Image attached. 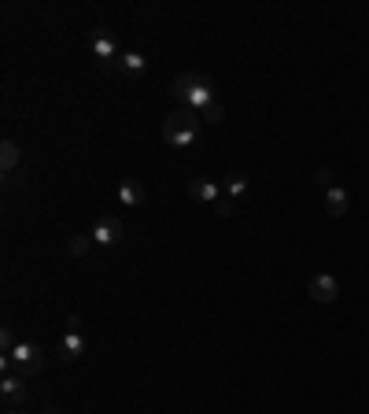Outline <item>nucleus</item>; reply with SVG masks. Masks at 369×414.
<instances>
[{"mask_svg": "<svg viewBox=\"0 0 369 414\" xmlns=\"http://www.w3.org/2000/svg\"><path fill=\"white\" fill-rule=\"evenodd\" d=\"M82 355H85V333L82 329H67V333H63V341H59V359L74 362Z\"/></svg>", "mask_w": 369, "mask_h": 414, "instance_id": "10", "label": "nucleus"}, {"mask_svg": "<svg viewBox=\"0 0 369 414\" xmlns=\"http://www.w3.org/2000/svg\"><path fill=\"white\" fill-rule=\"evenodd\" d=\"M19 341H15V333H11V326H4V329H0V352H11V348H15Z\"/></svg>", "mask_w": 369, "mask_h": 414, "instance_id": "16", "label": "nucleus"}, {"mask_svg": "<svg viewBox=\"0 0 369 414\" xmlns=\"http://www.w3.org/2000/svg\"><path fill=\"white\" fill-rule=\"evenodd\" d=\"M189 197L196 200V204H210L215 207L222 197H226V189L218 185V181H207V178H192L189 181Z\"/></svg>", "mask_w": 369, "mask_h": 414, "instance_id": "6", "label": "nucleus"}, {"mask_svg": "<svg viewBox=\"0 0 369 414\" xmlns=\"http://www.w3.org/2000/svg\"><path fill=\"white\" fill-rule=\"evenodd\" d=\"M89 233H92V241H96L100 248H115V244L122 241V233H126V229H122V218L108 215V218H100V222L92 226Z\"/></svg>", "mask_w": 369, "mask_h": 414, "instance_id": "5", "label": "nucleus"}, {"mask_svg": "<svg viewBox=\"0 0 369 414\" xmlns=\"http://www.w3.org/2000/svg\"><path fill=\"white\" fill-rule=\"evenodd\" d=\"M233 211H236V204H233L229 197H222V200L215 204V215H218V218H229Z\"/></svg>", "mask_w": 369, "mask_h": 414, "instance_id": "17", "label": "nucleus"}, {"mask_svg": "<svg viewBox=\"0 0 369 414\" xmlns=\"http://www.w3.org/2000/svg\"><path fill=\"white\" fill-rule=\"evenodd\" d=\"M0 166H4V178H8V185H11V181H15V166H19V145L11 137L0 145Z\"/></svg>", "mask_w": 369, "mask_h": 414, "instance_id": "13", "label": "nucleus"}, {"mask_svg": "<svg viewBox=\"0 0 369 414\" xmlns=\"http://www.w3.org/2000/svg\"><path fill=\"white\" fill-rule=\"evenodd\" d=\"M92 56L100 59V67H111L118 59V41L108 26H96V30H92Z\"/></svg>", "mask_w": 369, "mask_h": 414, "instance_id": "4", "label": "nucleus"}, {"mask_svg": "<svg viewBox=\"0 0 369 414\" xmlns=\"http://www.w3.org/2000/svg\"><path fill=\"white\" fill-rule=\"evenodd\" d=\"M140 200H144L140 178H122V185H118V204L122 207H140Z\"/></svg>", "mask_w": 369, "mask_h": 414, "instance_id": "12", "label": "nucleus"}, {"mask_svg": "<svg viewBox=\"0 0 369 414\" xmlns=\"http://www.w3.org/2000/svg\"><path fill=\"white\" fill-rule=\"evenodd\" d=\"M45 370V355L41 348L30 341H19L11 352L4 355V373H19V378H34V373Z\"/></svg>", "mask_w": 369, "mask_h": 414, "instance_id": "3", "label": "nucleus"}, {"mask_svg": "<svg viewBox=\"0 0 369 414\" xmlns=\"http://www.w3.org/2000/svg\"><path fill=\"white\" fill-rule=\"evenodd\" d=\"M82 326H85L82 315H71V318H67V329H82Z\"/></svg>", "mask_w": 369, "mask_h": 414, "instance_id": "19", "label": "nucleus"}, {"mask_svg": "<svg viewBox=\"0 0 369 414\" xmlns=\"http://www.w3.org/2000/svg\"><path fill=\"white\" fill-rule=\"evenodd\" d=\"M92 248H96V241H92V233H74V237L67 241V252H71V255H82V259H85Z\"/></svg>", "mask_w": 369, "mask_h": 414, "instance_id": "15", "label": "nucleus"}, {"mask_svg": "<svg viewBox=\"0 0 369 414\" xmlns=\"http://www.w3.org/2000/svg\"><path fill=\"white\" fill-rule=\"evenodd\" d=\"M0 396H4V407H22L26 404V378H19V373H4Z\"/></svg>", "mask_w": 369, "mask_h": 414, "instance_id": "8", "label": "nucleus"}, {"mask_svg": "<svg viewBox=\"0 0 369 414\" xmlns=\"http://www.w3.org/2000/svg\"><path fill=\"white\" fill-rule=\"evenodd\" d=\"M170 93H174V100L181 104V108L196 111L203 122L218 126L222 119H226V104L218 100L215 93V82H210L207 74H196V71H184L178 74L174 82H170Z\"/></svg>", "mask_w": 369, "mask_h": 414, "instance_id": "1", "label": "nucleus"}, {"mask_svg": "<svg viewBox=\"0 0 369 414\" xmlns=\"http://www.w3.org/2000/svg\"><path fill=\"white\" fill-rule=\"evenodd\" d=\"M222 189H226V197H229L233 204H236V200H244V197H247V174H229Z\"/></svg>", "mask_w": 369, "mask_h": 414, "instance_id": "14", "label": "nucleus"}, {"mask_svg": "<svg viewBox=\"0 0 369 414\" xmlns=\"http://www.w3.org/2000/svg\"><path fill=\"white\" fill-rule=\"evenodd\" d=\"M41 414H59V411H56V407H45V411H41Z\"/></svg>", "mask_w": 369, "mask_h": 414, "instance_id": "20", "label": "nucleus"}, {"mask_svg": "<svg viewBox=\"0 0 369 414\" xmlns=\"http://www.w3.org/2000/svg\"><path fill=\"white\" fill-rule=\"evenodd\" d=\"M347 207H351V197H347V189H340V185L325 189V211L333 215V218H344V215H347Z\"/></svg>", "mask_w": 369, "mask_h": 414, "instance_id": "11", "label": "nucleus"}, {"mask_svg": "<svg viewBox=\"0 0 369 414\" xmlns=\"http://www.w3.org/2000/svg\"><path fill=\"white\" fill-rule=\"evenodd\" d=\"M4 414H22V411H19V407H8V411H4Z\"/></svg>", "mask_w": 369, "mask_h": 414, "instance_id": "21", "label": "nucleus"}, {"mask_svg": "<svg viewBox=\"0 0 369 414\" xmlns=\"http://www.w3.org/2000/svg\"><path fill=\"white\" fill-rule=\"evenodd\" d=\"M314 181H318L321 189H333V171H328V166H318V171H314Z\"/></svg>", "mask_w": 369, "mask_h": 414, "instance_id": "18", "label": "nucleus"}, {"mask_svg": "<svg viewBox=\"0 0 369 414\" xmlns=\"http://www.w3.org/2000/svg\"><path fill=\"white\" fill-rule=\"evenodd\" d=\"M200 115L189 111V108H178L174 115H166V122H163V141L170 148H192L196 145V137H200Z\"/></svg>", "mask_w": 369, "mask_h": 414, "instance_id": "2", "label": "nucleus"}, {"mask_svg": "<svg viewBox=\"0 0 369 414\" xmlns=\"http://www.w3.org/2000/svg\"><path fill=\"white\" fill-rule=\"evenodd\" d=\"M103 71H115V74H122V78H140L144 71H148V59L140 56V52H122L111 67H103Z\"/></svg>", "mask_w": 369, "mask_h": 414, "instance_id": "7", "label": "nucleus"}, {"mask_svg": "<svg viewBox=\"0 0 369 414\" xmlns=\"http://www.w3.org/2000/svg\"><path fill=\"white\" fill-rule=\"evenodd\" d=\"M307 289H310V296H314L318 304H333L336 296H340V285H336L333 274H314Z\"/></svg>", "mask_w": 369, "mask_h": 414, "instance_id": "9", "label": "nucleus"}]
</instances>
